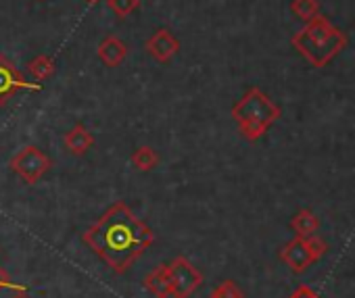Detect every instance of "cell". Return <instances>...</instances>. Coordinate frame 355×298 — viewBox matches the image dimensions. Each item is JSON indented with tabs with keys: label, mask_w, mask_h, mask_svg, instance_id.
<instances>
[{
	"label": "cell",
	"mask_w": 355,
	"mask_h": 298,
	"mask_svg": "<svg viewBox=\"0 0 355 298\" xmlns=\"http://www.w3.org/2000/svg\"><path fill=\"white\" fill-rule=\"evenodd\" d=\"M320 227V219L315 217L313 211L309 209H301L293 219H291V230L295 232L297 238H309V236H315Z\"/></svg>",
	"instance_id": "obj_12"
},
{
	"label": "cell",
	"mask_w": 355,
	"mask_h": 298,
	"mask_svg": "<svg viewBox=\"0 0 355 298\" xmlns=\"http://www.w3.org/2000/svg\"><path fill=\"white\" fill-rule=\"evenodd\" d=\"M128 53H130L128 44L121 38H117V36H105L101 40L98 48H96V55L103 61V65H107L111 69L119 67L128 59Z\"/></svg>",
	"instance_id": "obj_10"
},
{
	"label": "cell",
	"mask_w": 355,
	"mask_h": 298,
	"mask_svg": "<svg viewBox=\"0 0 355 298\" xmlns=\"http://www.w3.org/2000/svg\"><path fill=\"white\" fill-rule=\"evenodd\" d=\"M82 242L117 275L128 273L155 242V232L123 203H113L84 234Z\"/></svg>",
	"instance_id": "obj_1"
},
{
	"label": "cell",
	"mask_w": 355,
	"mask_h": 298,
	"mask_svg": "<svg viewBox=\"0 0 355 298\" xmlns=\"http://www.w3.org/2000/svg\"><path fill=\"white\" fill-rule=\"evenodd\" d=\"M291 11L299 19L311 21L315 15H320V3H318V0H293V3H291Z\"/></svg>",
	"instance_id": "obj_15"
},
{
	"label": "cell",
	"mask_w": 355,
	"mask_h": 298,
	"mask_svg": "<svg viewBox=\"0 0 355 298\" xmlns=\"http://www.w3.org/2000/svg\"><path fill=\"white\" fill-rule=\"evenodd\" d=\"M84 3H86V5H90V7H94V5H98V3H101V0H84Z\"/></svg>",
	"instance_id": "obj_21"
},
{
	"label": "cell",
	"mask_w": 355,
	"mask_h": 298,
	"mask_svg": "<svg viewBox=\"0 0 355 298\" xmlns=\"http://www.w3.org/2000/svg\"><path fill=\"white\" fill-rule=\"evenodd\" d=\"M288 298H320V296H318L309 286H299V288H297Z\"/></svg>",
	"instance_id": "obj_19"
},
{
	"label": "cell",
	"mask_w": 355,
	"mask_h": 298,
	"mask_svg": "<svg viewBox=\"0 0 355 298\" xmlns=\"http://www.w3.org/2000/svg\"><path fill=\"white\" fill-rule=\"evenodd\" d=\"M107 9L117 17V19H128L134 11L140 9V0H105Z\"/></svg>",
	"instance_id": "obj_16"
},
{
	"label": "cell",
	"mask_w": 355,
	"mask_h": 298,
	"mask_svg": "<svg viewBox=\"0 0 355 298\" xmlns=\"http://www.w3.org/2000/svg\"><path fill=\"white\" fill-rule=\"evenodd\" d=\"M3 290H28L26 286H19V283H13L11 281V277H9V273L3 269V267H0V292H3Z\"/></svg>",
	"instance_id": "obj_18"
},
{
	"label": "cell",
	"mask_w": 355,
	"mask_h": 298,
	"mask_svg": "<svg viewBox=\"0 0 355 298\" xmlns=\"http://www.w3.org/2000/svg\"><path fill=\"white\" fill-rule=\"evenodd\" d=\"M63 146L65 151L73 157H84L90 148L94 146V133L84 125V123H76L71 129H67V133L63 136Z\"/></svg>",
	"instance_id": "obj_9"
},
{
	"label": "cell",
	"mask_w": 355,
	"mask_h": 298,
	"mask_svg": "<svg viewBox=\"0 0 355 298\" xmlns=\"http://www.w3.org/2000/svg\"><path fill=\"white\" fill-rule=\"evenodd\" d=\"M328 246L322 238L309 236V238H293L288 244L282 246L280 250V261L293 271V273H303L307 271L313 263H318L326 254Z\"/></svg>",
	"instance_id": "obj_5"
},
{
	"label": "cell",
	"mask_w": 355,
	"mask_h": 298,
	"mask_svg": "<svg viewBox=\"0 0 355 298\" xmlns=\"http://www.w3.org/2000/svg\"><path fill=\"white\" fill-rule=\"evenodd\" d=\"M209 298H245V294L241 292V288L236 286V281L224 279L222 283H218V286L211 290Z\"/></svg>",
	"instance_id": "obj_17"
},
{
	"label": "cell",
	"mask_w": 355,
	"mask_h": 298,
	"mask_svg": "<svg viewBox=\"0 0 355 298\" xmlns=\"http://www.w3.org/2000/svg\"><path fill=\"white\" fill-rule=\"evenodd\" d=\"M144 50L150 59H155L157 63H169L178 53H180V40H178L169 30L159 28L153 32V36H148V40L144 42Z\"/></svg>",
	"instance_id": "obj_8"
},
{
	"label": "cell",
	"mask_w": 355,
	"mask_h": 298,
	"mask_svg": "<svg viewBox=\"0 0 355 298\" xmlns=\"http://www.w3.org/2000/svg\"><path fill=\"white\" fill-rule=\"evenodd\" d=\"M11 298H32V296L28 294V290H17Z\"/></svg>",
	"instance_id": "obj_20"
},
{
	"label": "cell",
	"mask_w": 355,
	"mask_h": 298,
	"mask_svg": "<svg viewBox=\"0 0 355 298\" xmlns=\"http://www.w3.org/2000/svg\"><path fill=\"white\" fill-rule=\"evenodd\" d=\"M291 44L318 69L326 67L345 46H347V36L334 28L328 17L315 15L311 21L305 24L293 38Z\"/></svg>",
	"instance_id": "obj_2"
},
{
	"label": "cell",
	"mask_w": 355,
	"mask_h": 298,
	"mask_svg": "<svg viewBox=\"0 0 355 298\" xmlns=\"http://www.w3.org/2000/svg\"><path fill=\"white\" fill-rule=\"evenodd\" d=\"M230 113L234 123L239 125L241 136L247 142H257L280 119L282 111L263 90L253 86L241 96V100L234 102Z\"/></svg>",
	"instance_id": "obj_3"
},
{
	"label": "cell",
	"mask_w": 355,
	"mask_h": 298,
	"mask_svg": "<svg viewBox=\"0 0 355 298\" xmlns=\"http://www.w3.org/2000/svg\"><path fill=\"white\" fill-rule=\"evenodd\" d=\"M21 90L38 92L42 90V86L26 80V75L15 67V63L9 57L0 55V106H5L9 98H13Z\"/></svg>",
	"instance_id": "obj_7"
},
{
	"label": "cell",
	"mask_w": 355,
	"mask_h": 298,
	"mask_svg": "<svg viewBox=\"0 0 355 298\" xmlns=\"http://www.w3.org/2000/svg\"><path fill=\"white\" fill-rule=\"evenodd\" d=\"M171 298H191L203 286V273L182 254L167 263Z\"/></svg>",
	"instance_id": "obj_6"
},
{
	"label": "cell",
	"mask_w": 355,
	"mask_h": 298,
	"mask_svg": "<svg viewBox=\"0 0 355 298\" xmlns=\"http://www.w3.org/2000/svg\"><path fill=\"white\" fill-rule=\"evenodd\" d=\"M132 165H134V169H138V171H142V174H146V171H153L157 165H159V153L155 151L153 146H138L136 151L132 153Z\"/></svg>",
	"instance_id": "obj_13"
},
{
	"label": "cell",
	"mask_w": 355,
	"mask_h": 298,
	"mask_svg": "<svg viewBox=\"0 0 355 298\" xmlns=\"http://www.w3.org/2000/svg\"><path fill=\"white\" fill-rule=\"evenodd\" d=\"M9 167L28 186H36L55 167V161L36 144H28V146L19 148V151L11 157Z\"/></svg>",
	"instance_id": "obj_4"
},
{
	"label": "cell",
	"mask_w": 355,
	"mask_h": 298,
	"mask_svg": "<svg viewBox=\"0 0 355 298\" xmlns=\"http://www.w3.org/2000/svg\"><path fill=\"white\" fill-rule=\"evenodd\" d=\"M55 69H57V65L49 55H38L28 63V73L34 77V82H44V80L53 77Z\"/></svg>",
	"instance_id": "obj_14"
},
{
	"label": "cell",
	"mask_w": 355,
	"mask_h": 298,
	"mask_svg": "<svg viewBox=\"0 0 355 298\" xmlns=\"http://www.w3.org/2000/svg\"><path fill=\"white\" fill-rule=\"evenodd\" d=\"M142 286L155 296V298H171V286H169V273H167V263L157 265L146 277L142 279Z\"/></svg>",
	"instance_id": "obj_11"
}]
</instances>
